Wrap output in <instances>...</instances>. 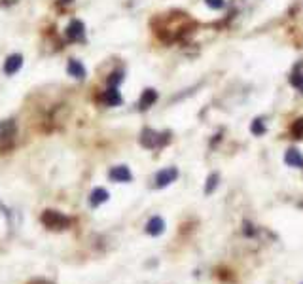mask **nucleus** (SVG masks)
<instances>
[{
  "label": "nucleus",
  "instance_id": "obj_1",
  "mask_svg": "<svg viewBox=\"0 0 303 284\" xmlns=\"http://www.w3.org/2000/svg\"><path fill=\"white\" fill-rule=\"evenodd\" d=\"M42 224L50 229H67L70 220L67 216H63L57 210H46L42 214Z\"/></svg>",
  "mask_w": 303,
  "mask_h": 284
},
{
  "label": "nucleus",
  "instance_id": "obj_2",
  "mask_svg": "<svg viewBox=\"0 0 303 284\" xmlns=\"http://www.w3.org/2000/svg\"><path fill=\"white\" fill-rule=\"evenodd\" d=\"M167 140H169V135H161V133H157L154 129H144L143 135H140V144H143L144 148H150V150L159 148Z\"/></svg>",
  "mask_w": 303,
  "mask_h": 284
},
{
  "label": "nucleus",
  "instance_id": "obj_3",
  "mask_svg": "<svg viewBox=\"0 0 303 284\" xmlns=\"http://www.w3.org/2000/svg\"><path fill=\"white\" fill-rule=\"evenodd\" d=\"M176 178H178V171H176V167L163 169V171H159V173L155 174V188H165V186L173 184Z\"/></svg>",
  "mask_w": 303,
  "mask_h": 284
},
{
  "label": "nucleus",
  "instance_id": "obj_4",
  "mask_svg": "<svg viewBox=\"0 0 303 284\" xmlns=\"http://www.w3.org/2000/svg\"><path fill=\"white\" fill-rule=\"evenodd\" d=\"M15 135V125L13 121H0V150L8 148Z\"/></svg>",
  "mask_w": 303,
  "mask_h": 284
},
{
  "label": "nucleus",
  "instance_id": "obj_5",
  "mask_svg": "<svg viewBox=\"0 0 303 284\" xmlns=\"http://www.w3.org/2000/svg\"><path fill=\"white\" fill-rule=\"evenodd\" d=\"M67 36H68V40H72V42L84 40V38H86V27H84V23L78 21V19L70 21V25H68V29H67Z\"/></svg>",
  "mask_w": 303,
  "mask_h": 284
},
{
  "label": "nucleus",
  "instance_id": "obj_6",
  "mask_svg": "<svg viewBox=\"0 0 303 284\" xmlns=\"http://www.w3.org/2000/svg\"><path fill=\"white\" fill-rule=\"evenodd\" d=\"M23 67V57L19 55V53H13V55H10L4 61V72H6L8 76H13L15 72H19V68Z\"/></svg>",
  "mask_w": 303,
  "mask_h": 284
},
{
  "label": "nucleus",
  "instance_id": "obj_7",
  "mask_svg": "<svg viewBox=\"0 0 303 284\" xmlns=\"http://www.w3.org/2000/svg\"><path fill=\"white\" fill-rule=\"evenodd\" d=\"M108 176H110V180H114V182H131L133 180V174H131V171L125 165H118V167H114L108 173Z\"/></svg>",
  "mask_w": 303,
  "mask_h": 284
},
{
  "label": "nucleus",
  "instance_id": "obj_8",
  "mask_svg": "<svg viewBox=\"0 0 303 284\" xmlns=\"http://www.w3.org/2000/svg\"><path fill=\"white\" fill-rule=\"evenodd\" d=\"M165 231V220L161 216H154L150 218L148 224H146V233L152 235V237H157Z\"/></svg>",
  "mask_w": 303,
  "mask_h": 284
},
{
  "label": "nucleus",
  "instance_id": "obj_9",
  "mask_svg": "<svg viewBox=\"0 0 303 284\" xmlns=\"http://www.w3.org/2000/svg\"><path fill=\"white\" fill-rule=\"evenodd\" d=\"M108 192H106L105 188H95L91 192V195H89V205L91 207H99V205H103V203H106L108 201Z\"/></svg>",
  "mask_w": 303,
  "mask_h": 284
},
{
  "label": "nucleus",
  "instance_id": "obj_10",
  "mask_svg": "<svg viewBox=\"0 0 303 284\" xmlns=\"http://www.w3.org/2000/svg\"><path fill=\"white\" fill-rule=\"evenodd\" d=\"M285 161H286V165H288V167H301L303 165V155H301L299 150L290 148L288 152H286Z\"/></svg>",
  "mask_w": 303,
  "mask_h": 284
},
{
  "label": "nucleus",
  "instance_id": "obj_11",
  "mask_svg": "<svg viewBox=\"0 0 303 284\" xmlns=\"http://www.w3.org/2000/svg\"><path fill=\"white\" fill-rule=\"evenodd\" d=\"M103 100H105L106 106H119L122 105V95L116 87H110V89H106L105 95H103Z\"/></svg>",
  "mask_w": 303,
  "mask_h": 284
},
{
  "label": "nucleus",
  "instance_id": "obj_12",
  "mask_svg": "<svg viewBox=\"0 0 303 284\" xmlns=\"http://www.w3.org/2000/svg\"><path fill=\"white\" fill-rule=\"evenodd\" d=\"M155 100H157V93H155V89H146V91L143 93L140 100H138V108H140V110H148Z\"/></svg>",
  "mask_w": 303,
  "mask_h": 284
},
{
  "label": "nucleus",
  "instance_id": "obj_13",
  "mask_svg": "<svg viewBox=\"0 0 303 284\" xmlns=\"http://www.w3.org/2000/svg\"><path fill=\"white\" fill-rule=\"evenodd\" d=\"M68 74L72 76V78L84 80V78H86V67H84V65H82L80 61H76V59H72V61L68 63Z\"/></svg>",
  "mask_w": 303,
  "mask_h": 284
},
{
  "label": "nucleus",
  "instance_id": "obj_14",
  "mask_svg": "<svg viewBox=\"0 0 303 284\" xmlns=\"http://www.w3.org/2000/svg\"><path fill=\"white\" fill-rule=\"evenodd\" d=\"M218 180H220V176H218L216 173H212L211 176L207 178V186H205V193H207V195H211L218 188Z\"/></svg>",
  "mask_w": 303,
  "mask_h": 284
},
{
  "label": "nucleus",
  "instance_id": "obj_15",
  "mask_svg": "<svg viewBox=\"0 0 303 284\" xmlns=\"http://www.w3.org/2000/svg\"><path fill=\"white\" fill-rule=\"evenodd\" d=\"M250 129H252L254 135H258V136H261L267 131L266 125H264V121H261V119H254L252 125H250Z\"/></svg>",
  "mask_w": 303,
  "mask_h": 284
},
{
  "label": "nucleus",
  "instance_id": "obj_16",
  "mask_svg": "<svg viewBox=\"0 0 303 284\" xmlns=\"http://www.w3.org/2000/svg\"><path fill=\"white\" fill-rule=\"evenodd\" d=\"M292 135L294 138H303V119H297L296 124L292 125Z\"/></svg>",
  "mask_w": 303,
  "mask_h": 284
},
{
  "label": "nucleus",
  "instance_id": "obj_17",
  "mask_svg": "<svg viewBox=\"0 0 303 284\" xmlns=\"http://www.w3.org/2000/svg\"><path fill=\"white\" fill-rule=\"evenodd\" d=\"M207 2V6L212 8V10H222L226 6V0H205Z\"/></svg>",
  "mask_w": 303,
  "mask_h": 284
},
{
  "label": "nucleus",
  "instance_id": "obj_18",
  "mask_svg": "<svg viewBox=\"0 0 303 284\" xmlns=\"http://www.w3.org/2000/svg\"><path fill=\"white\" fill-rule=\"evenodd\" d=\"M122 80H124V74H122V72H114V74L108 78V84H110L112 87H116Z\"/></svg>",
  "mask_w": 303,
  "mask_h": 284
},
{
  "label": "nucleus",
  "instance_id": "obj_19",
  "mask_svg": "<svg viewBox=\"0 0 303 284\" xmlns=\"http://www.w3.org/2000/svg\"><path fill=\"white\" fill-rule=\"evenodd\" d=\"M296 76L297 78H292V84H294V86H296L297 89L303 93V74H296Z\"/></svg>",
  "mask_w": 303,
  "mask_h": 284
},
{
  "label": "nucleus",
  "instance_id": "obj_20",
  "mask_svg": "<svg viewBox=\"0 0 303 284\" xmlns=\"http://www.w3.org/2000/svg\"><path fill=\"white\" fill-rule=\"evenodd\" d=\"M63 2H72V0H63Z\"/></svg>",
  "mask_w": 303,
  "mask_h": 284
}]
</instances>
